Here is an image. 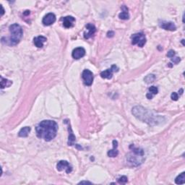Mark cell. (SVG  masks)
<instances>
[{
    "label": "cell",
    "mask_w": 185,
    "mask_h": 185,
    "mask_svg": "<svg viewBox=\"0 0 185 185\" xmlns=\"http://www.w3.org/2000/svg\"><path fill=\"white\" fill-rule=\"evenodd\" d=\"M58 130L57 122L52 120H44L36 127L37 136L45 141H51L56 137Z\"/></svg>",
    "instance_id": "obj_1"
},
{
    "label": "cell",
    "mask_w": 185,
    "mask_h": 185,
    "mask_svg": "<svg viewBox=\"0 0 185 185\" xmlns=\"http://www.w3.org/2000/svg\"><path fill=\"white\" fill-rule=\"evenodd\" d=\"M132 112L135 115V117L144 122L147 123L148 124L153 125V124H157L161 122L160 120H159L160 118L159 116L153 115L146 108H144L142 106H135L132 108Z\"/></svg>",
    "instance_id": "obj_2"
},
{
    "label": "cell",
    "mask_w": 185,
    "mask_h": 185,
    "mask_svg": "<svg viewBox=\"0 0 185 185\" xmlns=\"http://www.w3.org/2000/svg\"><path fill=\"white\" fill-rule=\"evenodd\" d=\"M127 161L132 166H138L145 161L144 151L133 146L132 151L127 155Z\"/></svg>",
    "instance_id": "obj_3"
},
{
    "label": "cell",
    "mask_w": 185,
    "mask_h": 185,
    "mask_svg": "<svg viewBox=\"0 0 185 185\" xmlns=\"http://www.w3.org/2000/svg\"><path fill=\"white\" fill-rule=\"evenodd\" d=\"M11 36L10 38V42L11 45H17L20 41L22 36V29L20 25L17 23L13 24L9 28Z\"/></svg>",
    "instance_id": "obj_4"
},
{
    "label": "cell",
    "mask_w": 185,
    "mask_h": 185,
    "mask_svg": "<svg viewBox=\"0 0 185 185\" xmlns=\"http://www.w3.org/2000/svg\"><path fill=\"white\" fill-rule=\"evenodd\" d=\"M132 38V44L133 45H137L140 47H143L146 43L145 36L143 33H135L131 36Z\"/></svg>",
    "instance_id": "obj_5"
},
{
    "label": "cell",
    "mask_w": 185,
    "mask_h": 185,
    "mask_svg": "<svg viewBox=\"0 0 185 185\" xmlns=\"http://www.w3.org/2000/svg\"><path fill=\"white\" fill-rule=\"evenodd\" d=\"M82 77L85 85L90 86L93 82V74L89 69H85L82 73Z\"/></svg>",
    "instance_id": "obj_6"
},
{
    "label": "cell",
    "mask_w": 185,
    "mask_h": 185,
    "mask_svg": "<svg viewBox=\"0 0 185 185\" xmlns=\"http://www.w3.org/2000/svg\"><path fill=\"white\" fill-rule=\"evenodd\" d=\"M57 168L59 171H65L67 174L72 172V167L67 161H60L57 165Z\"/></svg>",
    "instance_id": "obj_7"
},
{
    "label": "cell",
    "mask_w": 185,
    "mask_h": 185,
    "mask_svg": "<svg viewBox=\"0 0 185 185\" xmlns=\"http://www.w3.org/2000/svg\"><path fill=\"white\" fill-rule=\"evenodd\" d=\"M119 71V68L117 67V66L116 65H112V67L110 68V69H107L106 70L103 71V72H100V77H102V78L104 79H110L112 78V76H113V72H118Z\"/></svg>",
    "instance_id": "obj_8"
},
{
    "label": "cell",
    "mask_w": 185,
    "mask_h": 185,
    "mask_svg": "<svg viewBox=\"0 0 185 185\" xmlns=\"http://www.w3.org/2000/svg\"><path fill=\"white\" fill-rule=\"evenodd\" d=\"M86 29H87V32H85L84 33V38L85 39H88V38H91L92 36H94L95 33L96 31V28L95 25H93L92 24L88 23L86 25Z\"/></svg>",
    "instance_id": "obj_9"
},
{
    "label": "cell",
    "mask_w": 185,
    "mask_h": 185,
    "mask_svg": "<svg viewBox=\"0 0 185 185\" xmlns=\"http://www.w3.org/2000/svg\"><path fill=\"white\" fill-rule=\"evenodd\" d=\"M56 21V16L54 13H49L46 15L44 16V17L43 18L42 23L44 24L46 26H49V25H52L53 23H54Z\"/></svg>",
    "instance_id": "obj_10"
},
{
    "label": "cell",
    "mask_w": 185,
    "mask_h": 185,
    "mask_svg": "<svg viewBox=\"0 0 185 185\" xmlns=\"http://www.w3.org/2000/svg\"><path fill=\"white\" fill-rule=\"evenodd\" d=\"M85 55V50L83 47H78L72 51V56L75 59H80Z\"/></svg>",
    "instance_id": "obj_11"
},
{
    "label": "cell",
    "mask_w": 185,
    "mask_h": 185,
    "mask_svg": "<svg viewBox=\"0 0 185 185\" xmlns=\"http://www.w3.org/2000/svg\"><path fill=\"white\" fill-rule=\"evenodd\" d=\"M161 28L165 29L166 30H170V31H174L176 29L175 24L172 22H167V21H162L159 23Z\"/></svg>",
    "instance_id": "obj_12"
},
{
    "label": "cell",
    "mask_w": 185,
    "mask_h": 185,
    "mask_svg": "<svg viewBox=\"0 0 185 185\" xmlns=\"http://www.w3.org/2000/svg\"><path fill=\"white\" fill-rule=\"evenodd\" d=\"M61 20L63 21L64 27H65L66 28H69L73 26L74 22L75 21V19L72 16H66V17L61 18Z\"/></svg>",
    "instance_id": "obj_13"
},
{
    "label": "cell",
    "mask_w": 185,
    "mask_h": 185,
    "mask_svg": "<svg viewBox=\"0 0 185 185\" xmlns=\"http://www.w3.org/2000/svg\"><path fill=\"white\" fill-rule=\"evenodd\" d=\"M47 41L46 38L43 36H39L38 37H36L33 39V43L35 46L38 48H42L44 46V44Z\"/></svg>",
    "instance_id": "obj_14"
},
{
    "label": "cell",
    "mask_w": 185,
    "mask_h": 185,
    "mask_svg": "<svg viewBox=\"0 0 185 185\" xmlns=\"http://www.w3.org/2000/svg\"><path fill=\"white\" fill-rule=\"evenodd\" d=\"M113 149L110 150L108 152V155L109 157H112V158H114V157L117 156L118 154H119V151L117 149L118 147V142L116 140H113Z\"/></svg>",
    "instance_id": "obj_15"
},
{
    "label": "cell",
    "mask_w": 185,
    "mask_h": 185,
    "mask_svg": "<svg viewBox=\"0 0 185 185\" xmlns=\"http://www.w3.org/2000/svg\"><path fill=\"white\" fill-rule=\"evenodd\" d=\"M122 12L119 15V17L122 20H127L129 19L130 17V15L128 13V9H127V7L123 6L122 7Z\"/></svg>",
    "instance_id": "obj_16"
},
{
    "label": "cell",
    "mask_w": 185,
    "mask_h": 185,
    "mask_svg": "<svg viewBox=\"0 0 185 185\" xmlns=\"http://www.w3.org/2000/svg\"><path fill=\"white\" fill-rule=\"evenodd\" d=\"M30 132V127H25L23 128H22L20 130L19 133H18V135L19 137H28L29 132Z\"/></svg>",
    "instance_id": "obj_17"
},
{
    "label": "cell",
    "mask_w": 185,
    "mask_h": 185,
    "mask_svg": "<svg viewBox=\"0 0 185 185\" xmlns=\"http://www.w3.org/2000/svg\"><path fill=\"white\" fill-rule=\"evenodd\" d=\"M68 130H69V141H68V145H74L75 141V136L74 135L72 128H71V127L69 125L68 127Z\"/></svg>",
    "instance_id": "obj_18"
},
{
    "label": "cell",
    "mask_w": 185,
    "mask_h": 185,
    "mask_svg": "<svg viewBox=\"0 0 185 185\" xmlns=\"http://www.w3.org/2000/svg\"><path fill=\"white\" fill-rule=\"evenodd\" d=\"M175 183L177 184H183L185 183V173L182 172L175 179Z\"/></svg>",
    "instance_id": "obj_19"
},
{
    "label": "cell",
    "mask_w": 185,
    "mask_h": 185,
    "mask_svg": "<svg viewBox=\"0 0 185 185\" xmlns=\"http://www.w3.org/2000/svg\"><path fill=\"white\" fill-rule=\"evenodd\" d=\"M12 84H13L12 81L7 80V79L3 78L2 77H1V87H2V89L6 88V87H10Z\"/></svg>",
    "instance_id": "obj_20"
},
{
    "label": "cell",
    "mask_w": 185,
    "mask_h": 185,
    "mask_svg": "<svg viewBox=\"0 0 185 185\" xmlns=\"http://www.w3.org/2000/svg\"><path fill=\"white\" fill-rule=\"evenodd\" d=\"M155 76L154 75H153V74H151V75H148L146 76V77H145L144 80L146 83H153V82L155 80Z\"/></svg>",
    "instance_id": "obj_21"
},
{
    "label": "cell",
    "mask_w": 185,
    "mask_h": 185,
    "mask_svg": "<svg viewBox=\"0 0 185 185\" xmlns=\"http://www.w3.org/2000/svg\"><path fill=\"white\" fill-rule=\"evenodd\" d=\"M149 92L152 95H155L159 92V89L155 86H151L149 88Z\"/></svg>",
    "instance_id": "obj_22"
},
{
    "label": "cell",
    "mask_w": 185,
    "mask_h": 185,
    "mask_svg": "<svg viewBox=\"0 0 185 185\" xmlns=\"http://www.w3.org/2000/svg\"><path fill=\"white\" fill-rule=\"evenodd\" d=\"M127 182H128V179H127L126 176H122L118 179V182L119 184H126Z\"/></svg>",
    "instance_id": "obj_23"
},
{
    "label": "cell",
    "mask_w": 185,
    "mask_h": 185,
    "mask_svg": "<svg viewBox=\"0 0 185 185\" xmlns=\"http://www.w3.org/2000/svg\"><path fill=\"white\" fill-rule=\"evenodd\" d=\"M171 98L173 100H177L178 98H179V96H178V94L176 93V92H174L171 93Z\"/></svg>",
    "instance_id": "obj_24"
},
{
    "label": "cell",
    "mask_w": 185,
    "mask_h": 185,
    "mask_svg": "<svg viewBox=\"0 0 185 185\" xmlns=\"http://www.w3.org/2000/svg\"><path fill=\"white\" fill-rule=\"evenodd\" d=\"M175 52L173 50H170L169 52H168V54H167V57H169V58H173V57H174V56H175Z\"/></svg>",
    "instance_id": "obj_25"
},
{
    "label": "cell",
    "mask_w": 185,
    "mask_h": 185,
    "mask_svg": "<svg viewBox=\"0 0 185 185\" xmlns=\"http://www.w3.org/2000/svg\"><path fill=\"white\" fill-rule=\"evenodd\" d=\"M171 60L174 64H178L180 61V58H179V57H173V58H171Z\"/></svg>",
    "instance_id": "obj_26"
},
{
    "label": "cell",
    "mask_w": 185,
    "mask_h": 185,
    "mask_svg": "<svg viewBox=\"0 0 185 185\" xmlns=\"http://www.w3.org/2000/svg\"><path fill=\"white\" fill-rule=\"evenodd\" d=\"M114 33L113 31H108V33H107V36H108V38H112L114 36Z\"/></svg>",
    "instance_id": "obj_27"
},
{
    "label": "cell",
    "mask_w": 185,
    "mask_h": 185,
    "mask_svg": "<svg viewBox=\"0 0 185 185\" xmlns=\"http://www.w3.org/2000/svg\"><path fill=\"white\" fill-rule=\"evenodd\" d=\"M153 95H152L151 93H150V92L147 93V95H146V97H147L148 99H151L153 98Z\"/></svg>",
    "instance_id": "obj_28"
},
{
    "label": "cell",
    "mask_w": 185,
    "mask_h": 185,
    "mask_svg": "<svg viewBox=\"0 0 185 185\" xmlns=\"http://www.w3.org/2000/svg\"><path fill=\"white\" fill-rule=\"evenodd\" d=\"M91 184V182H86V181H83V182H80V183H79V184Z\"/></svg>",
    "instance_id": "obj_29"
},
{
    "label": "cell",
    "mask_w": 185,
    "mask_h": 185,
    "mask_svg": "<svg viewBox=\"0 0 185 185\" xmlns=\"http://www.w3.org/2000/svg\"><path fill=\"white\" fill-rule=\"evenodd\" d=\"M1 6H2V7H2V15H4V13H5V10H4V7H2V5H1Z\"/></svg>",
    "instance_id": "obj_30"
},
{
    "label": "cell",
    "mask_w": 185,
    "mask_h": 185,
    "mask_svg": "<svg viewBox=\"0 0 185 185\" xmlns=\"http://www.w3.org/2000/svg\"><path fill=\"white\" fill-rule=\"evenodd\" d=\"M179 92H180V95H182V92H183V89H181L180 91H179Z\"/></svg>",
    "instance_id": "obj_31"
}]
</instances>
